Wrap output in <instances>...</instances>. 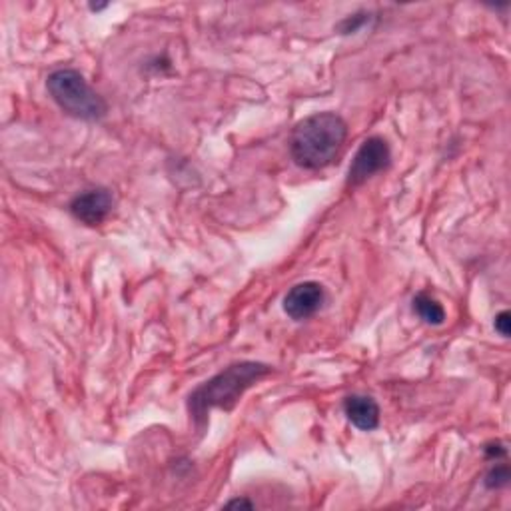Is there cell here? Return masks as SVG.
I'll use <instances>...</instances> for the list:
<instances>
[{
    "instance_id": "cell-12",
    "label": "cell",
    "mask_w": 511,
    "mask_h": 511,
    "mask_svg": "<svg viewBox=\"0 0 511 511\" xmlns=\"http://www.w3.org/2000/svg\"><path fill=\"white\" fill-rule=\"evenodd\" d=\"M486 454H487L489 458H504V456H506V448L499 446V444L489 446V448H486Z\"/></svg>"
},
{
    "instance_id": "cell-4",
    "label": "cell",
    "mask_w": 511,
    "mask_h": 511,
    "mask_svg": "<svg viewBox=\"0 0 511 511\" xmlns=\"http://www.w3.org/2000/svg\"><path fill=\"white\" fill-rule=\"evenodd\" d=\"M391 160V152L388 142L380 139V136H371L366 142L360 146L352 160V166L348 170V184L350 186H360L366 180H370L373 174L386 170Z\"/></svg>"
},
{
    "instance_id": "cell-6",
    "label": "cell",
    "mask_w": 511,
    "mask_h": 511,
    "mask_svg": "<svg viewBox=\"0 0 511 511\" xmlns=\"http://www.w3.org/2000/svg\"><path fill=\"white\" fill-rule=\"evenodd\" d=\"M323 300H326V294H323L322 284L304 282L286 294L284 310L292 320H308L322 308Z\"/></svg>"
},
{
    "instance_id": "cell-11",
    "label": "cell",
    "mask_w": 511,
    "mask_h": 511,
    "mask_svg": "<svg viewBox=\"0 0 511 511\" xmlns=\"http://www.w3.org/2000/svg\"><path fill=\"white\" fill-rule=\"evenodd\" d=\"M366 21H368L366 14H353V16L346 18V21H343V23L340 24V31H342L343 34L356 33L362 24H366Z\"/></svg>"
},
{
    "instance_id": "cell-8",
    "label": "cell",
    "mask_w": 511,
    "mask_h": 511,
    "mask_svg": "<svg viewBox=\"0 0 511 511\" xmlns=\"http://www.w3.org/2000/svg\"><path fill=\"white\" fill-rule=\"evenodd\" d=\"M414 310L429 326H441L446 322L444 306L436 298H431L429 294H418L414 298Z\"/></svg>"
},
{
    "instance_id": "cell-7",
    "label": "cell",
    "mask_w": 511,
    "mask_h": 511,
    "mask_svg": "<svg viewBox=\"0 0 511 511\" xmlns=\"http://www.w3.org/2000/svg\"><path fill=\"white\" fill-rule=\"evenodd\" d=\"M343 411H346L352 426L362 431H371L380 426V406L376 400L368 396H350L343 401Z\"/></svg>"
},
{
    "instance_id": "cell-9",
    "label": "cell",
    "mask_w": 511,
    "mask_h": 511,
    "mask_svg": "<svg viewBox=\"0 0 511 511\" xmlns=\"http://www.w3.org/2000/svg\"><path fill=\"white\" fill-rule=\"evenodd\" d=\"M507 481H509V469H507V466H497V468H494L487 474L486 486L489 489H497V487L507 486Z\"/></svg>"
},
{
    "instance_id": "cell-2",
    "label": "cell",
    "mask_w": 511,
    "mask_h": 511,
    "mask_svg": "<svg viewBox=\"0 0 511 511\" xmlns=\"http://www.w3.org/2000/svg\"><path fill=\"white\" fill-rule=\"evenodd\" d=\"M272 371L270 366L260 362H238L232 366L224 368L214 378L204 381L202 386L196 388L188 398V411L196 426L204 428L208 419L210 410H232L236 401L242 398V394L248 388H252L256 381L268 376Z\"/></svg>"
},
{
    "instance_id": "cell-5",
    "label": "cell",
    "mask_w": 511,
    "mask_h": 511,
    "mask_svg": "<svg viewBox=\"0 0 511 511\" xmlns=\"http://www.w3.org/2000/svg\"><path fill=\"white\" fill-rule=\"evenodd\" d=\"M112 206H114V198L111 190L94 188L78 194L71 202V212L78 222H82L86 226H98L108 218V214L112 212Z\"/></svg>"
},
{
    "instance_id": "cell-3",
    "label": "cell",
    "mask_w": 511,
    "mask_h": 511,
    "mask_svg": "<svg viewBox=\"0 0 511 511\" xmlns=\"http://www.w3.org/2000/svg\"><path fill=\"white\" fill-rule=\"evenodd\" d=\"M46 88L53 101L63 108L66 114L81 121H101L108 106L104 98L84 81V76L74 68H61L54 71L46 81Z\"/></svg>"
},
{
    "instance_id": "cell-1",
    "label": "cell",
    "mask_w": 511,
    "mask_h": 511,
    "mask_svg": "<svg viewBox=\"0 0 511 511\" xmlns=\"http://www.w3.org/2000/svg\"><path fill=\"white\" fill-rule=\"evenodd\" d=\"M348 139V124L336 112L304 118L290 136V154L300 169L322 170L330 166Z\"/></svg>"
},
{
    "instance_id": "cell-13",
    "label": "cell",
    "mask_w": 511,
    "mask_h": 511,
    "mask_svg": "<svg viewBox=\"0 0 511 511\" xmlns=\"http://www.w3.org/2000/svg\"><path fill=\"white\" fill-rule=\"evenodd\" d=\"M228 507H254V504L252 501H248V499H234V501H230L228 504Z\"/></svg>"
},
{
    "instance_id": "cell-10",
    "label": "cell",
    "mask_w": 511,
    "mask_h": 511,
    "mask_svg": "<svg viewBox=\"0 0 511 511\" xmlns=\"http://www.w3.org/2000/svg\"><path fill=\"white\" fill-rule=\"evenodd\" d=\"M494 326H496V330L499 332V336L509 338V333H511V313H509L507 310L499 312L497 316H496Z\"/></svg>"
}]
</instances>
